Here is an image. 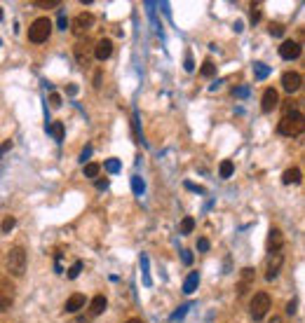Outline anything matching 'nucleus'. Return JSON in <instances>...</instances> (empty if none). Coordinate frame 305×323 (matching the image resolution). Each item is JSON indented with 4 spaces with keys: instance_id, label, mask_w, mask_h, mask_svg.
Masks as SVG:
<instances>
[{
    "instance_id": "nucleus-1",
    "label": "nucleus",
    "mask_w": 305,
    "mask_h": 323,
    "mask_svg": "<svg viewBox=\"0 0 305 323\" xmlns=\"http://www.w3.org/2000/svg\"><path fill=\"white\" fill-rule=\"evenodd\" d=\"M303 129H305V120H303V113H298V110L287 113V115L280 120V124H277V131H280L282 136H289V138L300 136Z\"/></svg>"
},
{
    "instance_id": "nucleus-2",
    "label": "nucleus",
    "mask_w": 305,
    "mask_h": 323,
    "mask_svg": "<svg viewBox=\"0 0 305 323\" xmlns=\"http://www.w3.org/2000/svg\"><path fill=\"white\" fill-rule=\"evenodd\" d=\"M5 265H7V272L12 276H24L26 272V250L21 246H12L7 250V258H5Z\"/></svg>"
},
{
    "instance_id": "nucleus-3",
    "label": "nucleus",
    "mask_w": 305,
    "mask_h": 323,
    "mask_svg": "<svg viewBox=\"0 0 305 323\" xmlns=\"http://www.w3.org/2000/svg\"><path fill=\"white\" fill-rule=\"evenodd\" d=\"M49 33H52V21H49L47 17H40V19H36V21L30 24L28 40H30V43H36V45H40V43H45V40L49 38Z\"/></svg>"
},
{
    "instance_id": "nucleus-4",
    "label": "nucleus",
    "mask_w": 305,
    "mask_h": 323,
    "mask_svg": "<svg viewBox=\"0 0 305 323\" xmlns=\"http://www.w3.org/2000/svg\"><path fill=\"white\" fill-rule=\"evenodd\" d=\"M268 311H270V295L268 293H256V295L251 298V318L261 321Z\"/></svg>"
},
{
    "instance_id": "nucleus-5",
    "label": "nucleus",
    "mask_w": 305,
    "mask_h": 323,
    "mask_svg": "<svg viewBox=\"0 0 305 323\" xmlns=\"http://www.w3.org/2000/svg\"><path fill=\"white\" fill-rule=\"evenodd\" d=\"M282 246H284V234H282V230H280V227H270L268 241H265V250H268V256L282 253Z\"/></svg>"
},
{
    "instance_id": "nucleus-6",
    "label": "nucleus",
    "mask_w": 305,
    "mask_h": 323,
    "mask_svg": "<svg viewBox=\"0 0 305 323\" xmlns=\"http://www.w3.org/2000/svg\"><path fill=\"white\" fill-rule=\"evenodd\" d=\"M92 26H94V14H89V12H82L73 19V33L75 35H85Z\"/></svg>"
},
{
    "instance_id": "nucleus-7",
    "label": "nucleus",
    "mask_w": 305,
    "mask_h": 323,
    "mask_svg": "<svg viewBox=\"0 0 305 323\" xmlns=\"http://www.w3.org/2000/svg\"><path fill=\"white\" fill-rule=\"evenodd\" d=\"M282 87H284V89H287L289 94L298 92L300 87H303V75H300V73H293V70H289V73L282 75Z\"/></svg>"
},
{
    "instance_id": "nucleus-8",
    "label": "nucleus",
    "mask_w": 305,
    "mask_h": 323,
    "mask_svg": "<svg viewBox=\"0 0 305 323\" xmlns=\"http://www.w3.org/2000/svg\"><path fill=\"white\" fill-rule=\"evenodd\" d=\"M280 56L282 59H287V61L298 59L300 56V43H296V40H284V43L280 45Z\"/></svg>"
},
{
    "instance_id": "nucleus-9",
    "label": "nucleus",
    "mask_w": 305,
    "mask_h": 323,
    "mask_svg": "<svg viewBox=\"0 0 305 323\" xmlns=\"http://www.w3.org/2000/svg\"><path fill=\"white\" fill-rule=\"evenodd\" d=\"M14 305V288L7 281H0V311H7Z\"/></svg>"
},
{
    "instance_id": "nucleus-10",
    "label": "nucleus",
    "mask_w": 305,
    "mask_h": 323,
    "mask_svg": "<svg viewBox=\"0 0 305 323\" xmlns=\"http://www.w3.org/2000/svg\"><path fill=\"white\" fill-rule=\"evenodd\" d=\"M280 105V94H277V89H265L263 92V98H261V110L263 113H272L274 108Z\"/></svg>"
},
{
    "instance_id": "nucleus-11",
    "label": "nucleus",
    "mask_w": 305,
    "mask_h": 323,
    "mask_svg": "<svg viewBox=\"0 0 305 323\" xmlns=\"http://www.w3.org/2000/svg\"><path fill=\"white\" fill-rule=\"evenodd\" d=\"M282 262H284V256H282V253H274V256H268V265H265V279L272 281L274 276L280 274Z\"/></svg>"
},
{
    "instance_id": "nucleus-12",
    "label": "nucleus",
    "mask_w": 305,
    "mask_h": 323,
    "mask_svg": "<svg viewBox=\"0 0 305 323\" xmlns=\"http://www.w3.org/2000/svg\"><path fill=\"white\" fill-rule=\"evenodd\" d=\"M254 279H256V272L251 267H244L242 272H239V283H237V295H244V293L249 291V286L254 283Z\"/></svg>"
},
{
    "instance_id": "nucleus-13",
    "label": "nucleus",
    "mask_w": 305,
    "mask_h": 323,
    "mask_svg": "<svg viewBox=\"0 0 305 323\" xmlns=\"http://www.w3.org/2000/svg\"><path fill=\"white\" fill-rule=\"evenodd\" d=\"M110 54H113V43H110L108 38H101V40L94 45V56H97L99 61H106Z\"/></svg>"
},
{
    "instance_id": "nucleus-14",
    "label": "nucleus",
    "mask_w": 305,
    "mask_h": 323,
    "mask_svg": "<svg viewBox=\"0 0 305 323\" xmlns=\"http://www.w3.org/2000/svg\"><path fill=\"white\" fill-rule=\"evenodd\" d=\"M85 295L82 293H75V295H71V298L66 300V305H64V309L68 311V314H75V311H80L82 307H85Z\"/></svg>"
},
{
    "instance_id": "nucleus-15",
    "label": "nucleus",
    "mask_w": 305,
    "mask_h": 323,
    "mask_svg": "<svg viewBox=\"0 0 305 323\" xmlns=\"http://www.w3.org/2000/svg\"><path fill=\"white\" fill-rule=\"evenodd\" d=\"M106 307H108V300H106V295H97V298L92 300L89 305V314L92 316H99V314H104Z\"/></svg>"
},
{
    "instance_id": "nucleus-16",
    "label": "nucleus",
    "mask_w": 305,
    "mask_h": 323,
    "mask_svg": "<svg viewBox=\"0 0 305 323\" xmlns=\"http://www.w3.org/2000/svg\"><path fill=\"white\" fill-rule=\"evenodd\" d=\"M75 59H78L80 66H85V63L89 61V49H87V43H85V40H80V43L75 45Z\"/></svg>"
},
{
    "instance_id": "nucleus-17",
    "label": "nucleus",
    "mask_w": 305,
    "mask_h": 323,
    "mask_svg": "<svg viewBox=\"0 0 305 323\" xmlns=\"http://www.w3.org/2000/svg\"><path fill=\"white\" fill-rule=\"evenodd\" d=\"M282 183L284 185H291V183H300V169L298 166H291L282 173Z\"/></svg>"
},
{
    "instance_id": "nucleus-18",
    "label": "nucleus",
    "mask_w": 305,
    "mask_h": 323,
    "mask_svg": "<svg viewBox=\"0 0 305 323\" xmlns=\"http://www.w3.org/2000/svg\"><path fill=\"white\" fill-rule=\"evenodd\" d=\"M200 286V274L197 272H190L188 276H186V281H183V293H195V288Z\"/></svg>"
},
{
    "instance_id": "nucleus-19",
    "label": "nucleus",
    "mask_w": 305,
    "mask_h": 323,
    "mask_svg": "<svg viewBox=\"0 0 305 323\" xmlns=\"http://www.w3.org/2000/svg\"><path fill=\"white\" fill-rule=\"evenodd\" d=\"M49 134H52V138H54L56 143H61V140H64V124L52 122V124H49Z\"/></svg>"
},
{
    "instance_id": "nucleus-20",
    "label": "nucleus",
    "mask_w": 305,
    "mask_h": 323,
    "mask_svg": "<svg viewBox=\"0 0 305 323\" xmlns=\"http://www.w3.org/2000/svg\"><path fill=\"white\" fill-rule=\"evenodd\" d=\"M254 75H256V80H265L270 75V68L265 66V63L256 61V63H254Z\"/></svg>"
},
{
    "instance_id": "nucleus-21",
    "label": "nucleus",
    "mask_w": 305,
    "mask_h": 323,
    "mask_svg": "<svg viewBox=\"0 0 305 323\" xmlns=\"http://www.w3.org/2000/svg\"><path fill=\"white\" fill-rule=\"evenodd\" d=\"M221 178H230L232 176V171H235V164H232L230 159H223V162H221Z\"/></svg>"
},
{
    "instance_id": "nucleus-22",
    "label": "nucleus",
    "mask_w": 305,
    "mask_h": 323,
    "mask_svg": "<svg viewBox=\"0 0 305 323\" xmlns=\"http://www.w3.org/2000/svg\"><path fill=\"white\" fill-rule=\"evenodd\" d=\"M99 171H101V166H99V164H94V162H87V164H85V171H82V173H85L87 178H97Z\"/></svg>"
},
{
    "instance_id": "nucleus-23",
    "label": "nucleus",
    "mask_w": 305,
    "mask_h": 323,
    "mask_svg": "<svg viewBox=\"0 0 305 323\" xmlns=\"http://www.w3.org/2000/svg\"><path fill=\"white\" fill-rule=\"evenodd\" d=\"M193 227H195V220L188 216V218L181 220V227H178V232H181V234H190V232H193Z\"/></svg>"
},
{
    "instance_id": "nucleus-24",
    "label": "nucleus",
    "mask_w": 305,
    "mask_h": 323,
    "mask_svg": "<svg viewBox=\"0 0 305 323\" xmlns=\"http://www.w3.org/2000/svg\"><path fill=\"white\" fill-rule=\"evenodd\" d=\"M202 75H204V78H214V75H216V66H214L211 61H204L202 63V70H200Z\"/></svg>"
},
{
    "instance_id": "nucleus-25",
    "label": "nucleus",
    "mask_w": 305,
    "mask_h": 323,
    "mask_svg": "<svg viewBox=\"0 0 305 323\" xmlns=\"http://www.w3.org/2000/svg\"><path fill=\"white\" fill-rule=\"evenodd\" d=\"M33 5H36V7H43V10H49V7H59L61 0H36Z\"/></svg>"
},
{
    "instance_id": "nucleus-26",
    "label": "nucleus",
    "mask_w": 305,
    "mask_h": 323,
    "mask_svg": "<svg viewBox=\"0 0 305 323\" xmlns=\"http://www.w3.org/2000/svg\"><path fill=\"white\" fill-rule=\"evenodd\" d=\"M120 159H106V171H108V173H117V171H120Z\"/></svg>"
},
{
    "instance_id": "nucleus-27",
    "label": "nucleus",
    "mask_w": 305,
    "mask_h": 323,
    "mask_svg": "<svg viewBox=\"0 0 305 323\" xmlns=\"http://www.w3.org/2000/svg\"><path fill=\"white\" fill-rule=\"evenodd\" d=\"M132 190H134V195H143V181H141V176L132 178Z\"/></svg>"
},
{
    "instance_id": "nucleus-28",
    "label": "nucleus",
    "mask_w": 305,
    "mask_h": 323,
    "mask_svg": "<svg viewBox=\"0 0 305 323\" xmlns=\"http://www.w3.org/2000/svg\"><path fill=\"white\" fill-rule=\"evenodd\" d=\"M14 225H17V220H14L12 216H10V218H5V220H3V225H0V230H3V232H5V234H7V232L12 230Z\"/></svg>"
},
{
    "instance_id": "nucleus-29",
    "label": "nucleus",
    "mask_w": 305,
    "mask_h": 323,
    "mask_svg": "<svg viewBox=\"0 0 305 323\" xmlns=\"http://www.w3.org/2000/svg\"><path fill=\"white\" fill-rule=\"evenodd\" d=\"M268 31H270V35L280 38V35H284V26H282V24H272V26L268 28Z\"/></svg>"
},
{
    "instance_id": "nucleus-30",
    "label": "nucleus",
    "mask_w": 305,
    "mask_h": 323,
    "mask_svg": "<svg viewBox=\"0 0 305 323\" xmlns=\"http://www.w3.org/2000/svg\"><path fill=\"white\" fill-rule=\"evenodd\" d=\"M188 307H190V305H181V309H176L174 314H171V321H178V318L186 316V311H188Z\"/></svg>"
},
{
    "instance_id": "nucleus-31",
    "label": "nucleus",
    "mask_w": 305,
    "mask_h": 323,
    "mask_svg": "<svg viewBox=\"0 0 305 323\" xmlns=\"http://www.w3.org/2000/svg\"><path fill=\"white\" fill-rule=\"evenodd\" d=\"M80 269H82V262H75V265H73V267H71V269H68V279H75V276H78L80 274Z\"/></svg>"
},
{
    "instance_id": "nucleus-32",
    "label": "nucleus",
    "mask_w": 305,
    "mask_h": 323,
    "mask_svg": "<svg viewBox=\"0 0 305 323\" xmlns=\"http://www.w3.org/2000/svg\"><path fill=\"white\" fill-rule=\"evenodd\" d=\"M141 267H143V281L150 283V276H148V258L146 256H141Z\"/></svg>"
},
{
    "instance_id": "nucleus-33",
    "label": "nucleus",
    "mask_w": 305,
    "mask_h": 323,
    "mask_svg": "<svg viewBox=\"0 0 305 323\" xmlns=\"http://www.w3.org/2000/svg\"><path fill=\"white\" fill-rule=\"evenodd\" d=\"M49 105H52V108H61V96L56 92L49 94Z\"/></svg>"
},
{
    "instance_id": "nucleus-34",
    "label": "nucleus",
    "mask_w": 305,
    "mask_h": 323,
    "mask_svg": "<svg viewBox=\"0 0 305 323\" xmlns=\"http://www.w3.org/2000/svg\"><path fill=\"white\" fill-rule=\"evenodd\" d=\"M197 250H200V253H207L209 250V239H197Z\"/></svg>"
},
{
    "instance_id": "nucleus-35",
    "label": "nucleus",
    "mask_w": 305,
    "mask_h": 323,
    "mask_svg": "<svg viewBox=\"0 0 305 323\" xmlns=\"http://www.w3.org/2000/svg\"><path fill=\"white\" fill-rule=\"evenodd\" d=\"M258 19H261V10H258V5L254 3V5H251V24H256Z\"/></svg>"
},
{
    "instance_id": "nucleus-36",
    "label": "nucleus",
    "mask_w": 305,
    "mask_h": 323,
    "mask_svg": "<svg viewBox=\"0 0 305 323\" xmlns=\"http://www.w3.org/2000/svg\"><path fill=\"white\" fill-rule=\"evenodd\" d=\"M89 155H92V146H87L82 153H80V162H85L87 164V159H89Z\"/></svg>"
},
{
    "instance_id": "nucleus-37",
    "label": "nucleus",
    "mask_w": 305,
    "mask_h": 323,
    "mask_svg": "<svg viewBox=\"0 0 305 323\" xmlns=\"http://www.w3.org/2000/svg\"><path fill=\"white\" fill-rule=\"evenodd\" d=\"M183 68H186V70H193V68H195V63H193V56H190V52L186 54V63H183Z\"/></svg>"
},
{
    "instance_id": "nucleus-38",
    "label": "nucleus",
    "mask_w": 305,
    "mask_h": 323,
    "mask_svg": "<svg viewBox=\"0 0 305 323\" xmlns=\"http://www.w3.org/2000/svg\"><path fill=\"white\" fill-rule=\"evenodd\" d=\"M181 260L186 262V265H190V262H193V253H190V250H181Z\"/></svg>"
},
{
    "instance_id": "nucleus-39",
    "label": "nucleus",
    "mask_w": 305,
    "mask_h": 323,
    "mask_svg": "<svg viewBox=\"0 0 305 323\" xmlns=\"http://www.w3.org/2000/svg\"><path fill=\"white\" fill-rule=\"evenodd\" d=\"M97 188H99V190H106V188H108V178H99V181H97Z\"/></svg>"
},
{
    "instance_id": "nucleus-40",
    "label": "nucleus",
    "mask_w": 305,
    "mask_h": 323,
    "mask_svg": "<svg viewBox=\"0 0 305 323\" xmlns=\"http://www.w3.org/2000/svg\"><path fill=\"white\" fill-rule=\"evenodd\" d=\"M10 148H12V140H5V143L0 146V155H5L7 150H10Z\"/></svg>"
},
{
    "instance_id": "nucleus-41",
    "label": "nucleus",
    "mask_w": 305,
    "mask_h": 323,
    "mask_svg": "<svg viewBox=\"0 0 305 323\" xmlns=\"http://www.w3.org/2000/svg\"><path fill=\"white\" fill-rule=\"evenodd\" d=\"M287 314H291V316L296 314V300H291V302L287 305Z\"/></svg>"
},
{
    "instance_id": "nucleus-42",
    "label": "nucleus",
    "mask_w": 305,
    "mask_h": 323,
    "mask_svg": "<svg viewBox=\"0 0 305 323\" xmlns=\"http://www.w3.org/2000/svg\"><path fill=\"white\" fill-rule=\"evenodd\" d=\"M94 87H101V70H97V75H94Z\"/></svg>"
},
{
    "instance_id": "nucleus-43",
    "label": "nucleus",
    "mask_w": 305,
    "mask_h": 323,
    "mask_svg": "<svg viewBox=\"0 0 305 323\" xmlns=\"http://www.w3.org/2000/svg\"><path fill=\"white\" fill-rule=\"evenodd\" d=\"M59 28H68V24H66V17H64V14H61V17H59Z\"/></svg>"
},
{
    "instance_id": "nucleus-44",
    "label": "nucleus",
    "mask_w": 305,
    "mask_h": 323,
    "mask_svg": "<svg viewBox=\"0 0 305 323\" xmlns=\"http://www.w3.org/2000/svg\"><path fill=\"white\" fill-rule=\"evenodd\" d=\"M268 323H282V318H280V316H272Z\"/></svg>"
},
{
    "instance_id": "nucleus-45",
    "label": "nucleus",
    "mask_w": 305,
    "mask_h": 323,
    "mask_svg": "<svg viewBox=\"0 0 305 323\" xmlns=\"http://www.w3.org/2000/svg\"><path fill=\"white\" fill-rule=\"evenodd\" d=\"M125 323H143L141 318H129V321H125Z\"/></svg>"
},
{
    "instance_id": "nucleus-46",
    "label": "nucleus",
    "mask_w": 305,
    "mask_h": 323,
    "mask_svg": "<svg viewBox=\"0 0 305 323\" xmlns=\"http://www.w3.org/2000/svg\"><path fill=\"white\" fill-rule=\"evenodd\" d=\"M0 19H3V7H0Z\"/></svg>"
},
{
    "instance_id": "nucleus-47",
    "label": "nucleus",
    "mask_w": 305,
    "mask_h": 323,
    "mask_svg": "<svg viewBox=\"0 0 305 323\" xmlns=\"http://www.w3.org/2000/svg\"><path fill=\"white\" fill-rule=\"evenodd\" d=\"M0 45H3V40H0Z\"/></svg>"
},
{
    "instance_id": "nucleus-48",
    "label": "nucleus",
    "mask_w": 305,
    "mask_h": 323,
    "mask_svg": "<svg viewBox=\"0 0 305 323\" xmlns=\"http://www.w3.org/2000/svg\"><path fill=\"white\" fill-rule=\"evenodd\" d=\"M0 281H3V279H0Z\"/></svg>"
}]
</instances>
